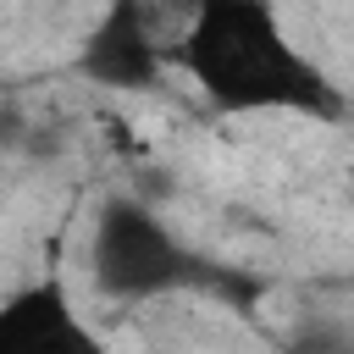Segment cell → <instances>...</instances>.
<instances>
[{"label": "cell", "mask_w": 354, "mask_h": 354, "mask_svg": "<svg viewBox=\"0 0 354 354\" xmlns=\"http://www.w3.org/2000/svg\"><path fill=\"white\" fill-rule=\"evenodd\" d=\"M83 66H88V77L116 83V88L149 83V72H155V39H149V28L138 22V11H116V17L88 39Z\"/></svg>", "instance_id": "cell-2"}, {"label": "cell", "mask_w": 354, "mask_h": 354, "mask_svg": "<svg viewBox=\"0 0 354 354\" xmlns=\"http://www.w3.org/2000/svg\"><path fill=\"white\" fill-rule=\"evenodd\" d=\"M0 343L6 348H61V343H83V332L72 326V310L61 299V288H28L0 310Z\"/></svg>", "instance_id": "cell-3"}, {"label": "cell", "mask_w": 354, "mask_h": 354, "mask_svg": "<svg viewBox=\"0 0 354 354\" xmlns=\"http://www.w3.org/2000/svg\"><path fill=\"white\" fill-rule=\"evenodd\" d=\"M94 271L105 288H122V293H144V288H160L171 277V238L155 216H144L138 205H116L100 227V243H94Z\"/></svg>", "instance_id": "cell-1"}]
</instances>
